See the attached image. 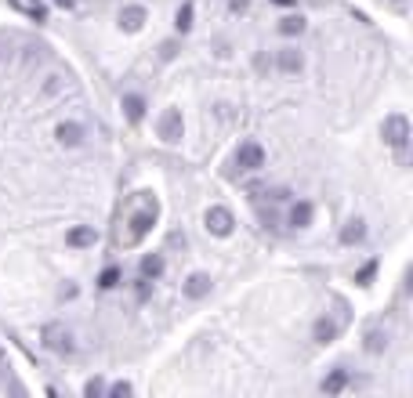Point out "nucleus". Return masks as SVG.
<instances>
[{
	"instance_id": "obj_1",
	"label": "nucleus",
	"mask_w": 413,
	"mask_h": 398,
	"mask_svg": "<svg viewBox=\"0 0 413 398\" xmlns=\"http://www.w3.org/2000/svg\"><path fill=\"white\" fill-rule=\"evenodd\" d=\"M381 134H384V141H388L395 152H406V145H410V120L403 116V112H392V116H384Z\"/></svg>"
},
{
	"instance_id": "obj_2",
	"label": "nucleus",
	"mask_w": 413,
	"mask_h": 398,
	"mask_svg": "<svg viewBox=\"0 0 413 398\" xmlns=\"http://www.w3.org/2000/svg\"><path fill=\"white\" fill-rule=\"evenodd\" d=\"M236 166L243 174H254L265 166V149L257 145V141H243V145L236 149Z\"/></svg>"
},
{
	"instance_id": "obj_3",
	"label": "nucleus",
	"mask_w": 413,
	"mask_h": 398,
	"mask_svg": "<svg viewBox=\"0 0 413 398\" xmlns=\"http://www.w3.org/2000/svg\"><path fill=\"white\" fill-rule=\"evenodd\" d=\"M152 225H156V199L145 203L141 210L131 214V242H141L149 232H152Z\"/></svg>"
},
{
	"instance_id": "obj_4",
	"label": "nucleus",
	"mask_w": 413,
	"mask_h": 398,
	"mask_svg": "<svg viewBox=\"0 0 413 398\" xmlns=\"http://www.w3.org/2000/svg\"><path fill=\"white\" fill-rule=\"evenodd\" d=\"M203 221H206V232H211V236H222V239L232 236V228H236V217H232L228 207H211Z\"/></svg>"
},
{
	"instance_id": "obj_5",
	"label": "nucleus",
	"mask_w": 413,
	"mask_h": 398,
	"mask_svg": "<svg viewBox=\"0 0 413 398\" xmlns=\"http://www.w3.org/2000/svg\"><path fill=\"white\" fill-rule=\"evenodd\" d=\"M156 131H160V138L167 141V145H178V141H182V109H163Z\"/></svg>"
},
{
	"instance_id": "obj_6",
	"label": "nucleus",
	"mask_w": 413,
	"mask_h": 398,
	"mask_svg": "<svg viewBox=\"0 0 413 398\" xmlns=\"http://www.w3.org/2000/svg\"><path fill=\"white\" fill-rule=\"evenodd\" d=\"M44 344H47L51 351H58V355L73 351V337H69V329H66V326H58V323H47V326H44Z\"/></svg>"
},
{
	"instance_id": "obj_7",
	"label": "nucleus",
	"mask_w": 413,
	"mask_h": 398,
	"mask_svg": "<svg viewBox=\"0 0 413 398\" xmlns=\"http://www.w3.org/2000/svg\"><path fill=\"white\" fill-rule=\"evenodd\" d=\"M182 293H185L189 301H203L206 293H211V275H206V272H192V275L182 282Z\"/></svg>"
},
{
	"instance_id": "obj_8",
	"label": "nucleus",
	"mask_w": 413,
	"mask_h": 398,
	"mask_svg": "<svg viewBox=\"0 0 413 398\" xmlns=\"http://www.w3.org/2000/svg\"><path fill=\"white\" fill-rule=\"evenodd\" d=\"M145 18H149V11L141 8V4H127V8H120V29H127V33H138L141 25H145Z\"/></svg>"
},
{
	"instance_id": "obj_9",
	"label": "nucleus",
	"mask_w": 413,
	"mask_h": 398,
	"mask_svg": "<svg viewBox=\"0 0 413 398\" xmlns=\"http://www.w3.org/2000/svg\"><path fill=\"white\" fill-rule=\"evenodd\" d=\"M276 66H279V73L294 76V73H301V69H305V55H301L298 47H283L279 55H276Z\"/></svg>"
},
{
	"instance_id": "obj_10",
	"label": "nucleus",
	"mask_w": 413,
	"mask_h": 398,
	"mask_svg": "<svg viewBox=\"0 0 413 398\" xmlns=\"http://www.w3.org/2000/svg\"><path fill=\"white\" fill-rule=\"evenodd\" d=\"M66 242H69V247H76V250H84V247H95V242H98V232H95L91 225H76V228H69Z\"/></svg>"
},
{
	"instance_id": "obj_11",
	"label": "nucleus",
	"mask_w": 413,
	"mask_h": 398,
	"mask_svg": "<svg viewBox=\"0 0 413 398\" xmlns=\"http://www.w3.org/2000/svg\"><path fill=\"white\" fill-rule=\"evenodd\" d=\"M163 268H167L163 253H145V258H141V264H138V272H141V279L156 282V279L163 275Z\"/></svg>"
},
{
	"instance_id": "obj_12",
	"label": "nucleus",
	"mask_w": 413,
	"mask_h": 398,
	"mask_svg": "<svg viewBox=\"0 0 413 398\" xmlns=\"http://www.w3.org/2000/svg\"><path fill=\"white\" fill-rule=\"evenodd\" d=\"M319 388H322V395H341L344 388H348V369H330V373L327 377H322V384H319Z\"/></svg>"
},
{
	"instance_id": "obj_13",
	"label": "nucleus",
	"mask_w": 413,
	"mask_h": 398,
	"mask_svg": "<svg viewBox=\"0 0 413 398\" xmlns=\"http://www.w3.org/2000/svg\"><path fill=\"white\" fill-rule=\"evenodd\" d=\"M338 323H333V319L330 315H322V319H316V326H312V340L316 344H330L333 337H338Z\"/></svg>"
},
{
	"instance_id": "obj_14",
	"label": "nucleus",
	"mask_w": 413,
	"mask_h": 398,
	"mask_svg": "<svg viewBox=\"0 0 413 398\" xmlns=\"http://www.w3.org/2000/svg\"><path fill=\"white\" fill-rule=\"evenodd\" d=\"M58 141H62V145H66V149H76V145H80V141H84V127L80 123H58Z\"/></svg>"
},
{
	"instance_id": "obj_15",
	"label": "nucleus",
	"mask_w": 413,
	"mask_h": 398,
	"mask_svg": "<svg viewBox=\"0 0 413 398\" xmlns=\"http://www.w3.org/2000/svg\"><path fill=\"white\" fill-rule=\"evenodd\" d=\"M366 239V221L363 217H352V221L344 225V232H341V242L344 247H355V242H363Z\"/></svg>"
},
{
	"instance_id": "obj_16",
	"label": "nucleus",
	"mask_w": 413,
	"mask_h": 398,
	"mask_svg": "<svg viewBox=\"0 0 413 398\" xmlns=\"http://www.w3.org/2000/svg\"><path fill=\"white\" fill-rule=\"evenodd\" d=\"M312 203H308V199H298V203H294V207H290V225L294 228H308V225H312Z\"/></svg>"
},
{
	"instance_id": "obj_17",
	"label": "nucleus",
	"mask_w": 413,
	"mask_h": 398,
	"mask_svg": "<svg viewBox=\"0 0 413 398\" xmlns=\"http://www.w3.org/2000/svg\"><path fill=\"white\" fill-rule=\"evenodd\" d=\"M123 112H127L131 123H138L141 116H145V98L141 95H123Z\"/></svg>"
},
{
	"instance_id": "obj_18",
	"label": "nucleus",
	"mask_w": 413,
	"mask_h": 398,
	"mask_svg": "<svg viewBox=\"0 0 413 398\" xmlns=\"http://www.w3.org/2000/svg\"><path fill=\"white\" fill-rule=\"evenodd\" d=\"M192 18H196V4H192V0H185V4L178 8V15H174L178 33H189V29H192Z\"/></svg>"
},
{
	"instance_id": "obj_19",
	"label": "nucleus",
	"mask_w": 413,
	"mask_h": 398,
	"mask_svg": "<svg viewBox=\"0 0 413 398\" xmlns=\"http://www.w3.org/2000/svg\"><path fill=\"white\" fill-rule=\"evenodd\" d=\"M384 348H388V333H384V329H370L366 333V351L370 355H381Z\"/></svg>"
},
{
	"instance_id": "obj_20",
	"label": "nucleus",
	"mask_w": 413,
	"mask_h": 398,
	"mask_svg": "<svg viewBox=\"0 0 413 398\" xmlns=\"http://www.w3.org/2000/svg\"><path fill=\"white\" fill-rule=\"evenodd\" d=\"M279 33H283V36H301V33H305V18H301V15L279 18Z\"/></svg>"
},
{
	"instance_id": "obj_21",
	"label": "nucleus",
	"mask_w": 413,
	"mask_h": 398,
	"mask_svg": "<svg viewBox=\"0 0 413 398\" xmlns=\"http://www.w3.org/2000/svg\"><path fill=\"white\" fill-rule=\"evenodd\" d=\"M120 279H123V272H120V268L113 264V268H106V272L98 275V286H102V290H113V286H116V282H120Z\"/></svg>"
},
{
	"instance_id": "obj_22",
	"label": "nucleus",
	"mask_w": 413,
	"mask_h": 398,
	"mask_svg": "<svg viewBox=\"0 0 413 398\" xmlns=\"http://www.w3.org/2000/svg\"><path fill=\"white\" fill-rule=\"evenodd\" d=\"M373 275H377V261H366L363 268H359V275H355V282H359V286H366V282H370Z\"/></svg>"
},
{
	"instance_id": "obj_23",
	"label": "nucleus",
	"mask_w": 413,
	"mask_h": 398,
	"mask_svg": "<svg viewBox=\"0 0 413 398\" xmlns=\"http://www.w3.org/2000/svg\"><path fill=\"white\" fill-rule=\"evenodd\" d=\"M84 395H87V398H98V395H106V384H102L98 377H95V380H87V384H84Z\"/></svg>"
},
{
	"instance_id": "obj_24",
	"label": "nucleus",
	"mask_w": 413,
	"mask_h": 398,
	"mask_svg": "<svg viewBox=\"0 0 413 398\" xmlns=\"http://www.w3.org/2000/svg\"><path fill=\"white\" fill-rule=\"evenodd\" d=\"M106 395H109V398H127V395H131V384L120 380V384H113V388H109Z\"/></svg>"
},
{
	"instance_id": "obj_25",
	"label": "nucleus",
	"mask_w": 413,
	"mask_h": 398,
	"mask_svg": "<svg viewBox=\"0 0 413 398\" xmlns=\"http://www.w3.org/2000/svg\"><path fill=\"white\" fill-rule=\"evenodd\" d=\"M174 55H178V40H163V44H160V58L171 62Z\"/></svg>"
},
{
	"instance_id": "obj_26",
	"label": "nucleus",
	"mask_w": 413,
	"mask_h": 398,
	"mask_svg": "<svg viewBox=\"0 0 413 398\" xmlns=\"http://www.w3.org/2000/svg\"><path fill=\"white\" fill-rule=\"evenodd\" d=\"M247 8H250V0H228V11H232V15H243Z\"/></svg>"
},
{
	"instance_id": "obj_27",
	"label": "nucleus",
	"mask_w": 413,
	"mask_h": 398,
	"mask_svg": "<svg viewBox=\"0 0 413 398\" xmlns=\"http://www.w3.org/2000/svg\"><path fill=\"white\" fill-rule=\"evenodd\" d=\"M149 293H152V282L141 279V282H138V301H149Z\"/></svg>"
},
{
	"instance_id": "obj_28",
	"label": "nucleus",
	"mask_w": 413,
	"mask_h": 398,
	"mask_svg": "<svg viewBox=\"0 0 413 398\" xmlns=\"http://www.w3.org/2000/svg\"><path fill=\"white\" fill-rule=\"evenodd\" d=\"M51 4H55V8H66V11H69V8H73V0H51Z\"/></svg>"
},
{
	"instance_id": "obj_29",
	"label": "nucleus",
	"mask_w": 413,
	"mask_h": 398,
	"mask_svg": "<svg viewBox=\"0 0 413 398\" xmlns=\"http://www.w3.org/2000/svg\"><path fill=\"white\" fill-rule=\"evenodd\" d=\"M0 358H4V351H0Z\"/></svg>"
}]
</instances>
